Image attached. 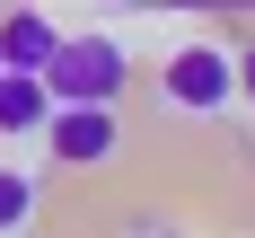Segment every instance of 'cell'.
I'll return each mask as SVG.
<instances>
[{
  "instance_id": "obj_4",
  "label": "cell",
  "mask_w": 255,
  "mask_h": 238,
  "mask_svg": "<svg viewBox=\"0 0 255 238\" xmlns=\"http://www.w3.org/2000/svg\"><path fill=\"white\" fill-rule=\"evenodd\" d=\"M62 26L44 18V9H0V71H44V53Z\"/></svg>"
},
{
  "instance_id": "obj_3",
  "label": "cell",
  "mask_w": 255,
  "mask_h": 238,
  "mask_svg": "<svg viewBox=\"0 0 255 238\" xmlns=\"http://www.w3.org/2000/svg\"><path fill=\"white\" fill-rule=\"evenodd\" d=\"M53 141V168H106V159L124 150V115L106 97H79V106H53L44 124H35Z\"/></svg>"
},
{
  "instance_id": "obj_8",
  "label": "cell",
  "mask_w": 255,
  "mask_h": 238,
  "mask_svg": "<svg viewBox=\"0 0 255 238\" xmlns=\"http://www.w3.org/2000/svg\"><path fill=\"white\" fill-rule=\"evenodd\" d=\"M0 9H9V0H0Z\"/></svg>"
},
{
  "instance_id": "obj_7",
  "label": "cell",
  "mask_w": 255,
  "mask_h": 238,
  "mask_svg": "<svg viewBox=\"0 0 255 238\" xmlns=\"http://www.w3.org/2000/svg\"><path fill=\"white\" fill-rule=\"evenodd\" d=\"M229 62H238V97H255V44H238Z\"/></svg>"
},
{
  "instance_id": "obj_5",
  "label": "cell",
  "mask_w": 255,
  "mask_h": 238,
  "mask_svg": "<svg viewBox=\"0 0 255 238\" xmlns=\"http://www.w3.org/2000/svg\"><path fill=\"white\" fill-rule=\"evenodd\" d=\"M44 115H53L44 79H35V71H0V132H35Z\"/></svg>"
},
{
  "instance_id": "obj_6",
  "label": "cell",
  "mask_w": 255,
  "mask_h": 238,
  "mask_svg": "<svg viewBox=\"0 0 255 238\" xmlns=\"http://www.w3.org/2000/svg\"><path fill=\"white\" fill-rule=\"evenodd\" d=\"M26 221H35V177L0 168V230H26Z\"/></svg>"
},
{
  "instance_id": "obj_1",
  "label": "cell",
  "mask_w": 255,
  "mask_h": 238,
  "mask_svg": "<svg viewBox=\"0 0 255 238\" xmlns=\"http://www.w3.org/2000/svg\"><path fill=\"white\" fill-rule=\"evenodd\" d=\"M44 97L53 106H79V97H124L132 88V44L124 35H53V53H44Z\"/></svg>"
},
{
  "instance_id": "obj_2",
  "label": "cell",
  "mask_w": 255,
  "mask_h": 238,
  "mask_svg": "<svg viewBox=\"0 0 255 238\" xmlns=\"http://www.w3.org/2000/svg\"><path fill=\"white\" fill-rule=\"evenodd\" d=\"M158 97L176 106V115H220V106L238 97L229 44H176L167 62H158Z\"/></svg>"
}]
</instances>
